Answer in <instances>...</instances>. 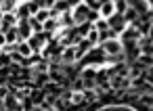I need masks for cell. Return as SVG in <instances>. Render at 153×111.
Returning <instances> with one entry per match:
<instances>
[{
  "label": "cell",
  "mask_w": 153,
  "mask_h": 111,
  "mask_svg": "<svg viewBox=\"0 0 153 111\" xmlns=\"http://www.w3.org/2000/svg\"><path fill=\"white\" fill-rule=\"evenodd\" d=\"M101 48L107 57H113V55H120L124 50V44L117 40V38H109V40H103L101 42Z\"/></svg>",
  "instance_id": "1"
},
{
  "label": "cell",
  "mask_w": 153,
  "mask_h": 111,
  "mask_svg": "<svg viewBox=\"0 0 153 111\" xmlns=\"http://www.w3.org/2000/svg\"><path fill=\"white\" fill-rule=\"evenodd\" d=\"M88 4L86 2H78L76 4V9H74V13H71V17H74V23L76 25H82V23H86V19H88Z\"/></svg>",
  "instance_id": "2"
},
{
  "label": "cell",
  "mask_w": 153,
  "mask_h": 111,
  "mask_svg": "<svg viewBox=\"0 0 153 111\" xmlns=\"http://www.w3.org/2000/svg\"><path fill=\"white\" fill-rule=\"evenodd\" d=\"M99 13H101V17H103V19H111V17L117 13V9H115V2H111V0H105V2H101V7H99Z\"/></svg>",
  "instance_id": "3"
},
{
  "label": "cell",
  "mask_w": 153,
  "mask_h": 111,
  "mask_svg": "<svg viewBox=\"0 0 153 111\" xmlns=\"http://www.w3.org/2000/svg\"><path fill=\"white\" fill-rule=\"evenodd\" d=\"M76 59H78V57H76V46H74V44L65 46L63 53H61V61H63V63H74Z\"/></svg>",
  "instance_id": "4"
},
{
  "label": "cell",
  "mask_w": 153,
  "mask_h": 111,
  "mask_svg": "<svg viewBox=\"0 0 153 111\" xmlns=\"http://www.w3.org/2000/svg\"><path fill=\"white\" fill-rule=\"evenodd\" d=\"M86 40H88L92 46H94V44H99V42H101V32H99L94 25H90V27L86 30Z\"/></svg>",
  "instance_id": "5"
},
{
  "label": "cell",
  "mask_w": 153,
  "mask_h": 111,
  "mask_svg": "<svg viewBox=\"0 0 153 111\" xmlns=\"http://www.w3.org/2000/svg\"><path fill=\"white\" fill-rule=\"evenodd\" d=\"M17 50H19V55L25 57V59L32 57V53H34V48H32V44H30L27 40H19V42H17Z\"/></svg>",
  "instance_id": "6"
},
{
  "label": "cell",
  "mask_w": 153,
  "mask_h": 111,
  "mask_svg": "<svg viewBox=\"0 0 153 111\" xmlns=\"http://www.w3.org/2000/svg\"><path fill=\"white\" fill-rule=\"evenodd\" d=\"M103 111H134V107L132 105H124V103H115V105H103L101 107Z\"/></svg>",
  "instance_id": "7"
},
{
  "label": "cell",
  "mask_w": 153,
  "mask_h": 111,
  "mask_svg": "<svg viewBox=\"0 0 153 111\" xmlns=\"http://www.w3.org/2000/svg\"><path fill=\"white\" fill-rule=\"evenodd\" d=\"M84 98L86 103H94L99 98V88H84Z\"/></svg>",
  "instance_id": "8"
},
{
  "label": "cell",
  "mask_w": 153,
  "mask_h": 111,
  "mask_svg": "<svg viewBox=\"0 0 153 111\" xmlns=\"http://www.w3.org/2000/svg\"><path fill=\"white\" fill-rule=\"evenodd\" d=\"M34 17H36L38 21H42V23H44L46 19H51V9H40V11H36V13H34Z\"/></svg>",
  "instance_id": "9"
},
{
  "label": "cell",
  "mask_w": 153,
  "mask_h": 111,
  "mask_svg": "<svg viewBox=\"0 0 153 111\" xmlns=\"http://www.w3.org/2000/svg\"><path fill=\"white\" fill-rule=\"evenodd\" d=\"M13 7H15V0H0V11L2 13H9Z\"/></svg>",
  "instance_id": "10"
},
{
  "label": "cell",
  "mask_w": 153,
  "mask_h": 111,
  "mask_svg": "<svg viewBox=\"0 0 153 111\" xmlns=\"http://www.w3.org/2000/svg\"><path fill=\"white\" fill-rule=\"evenodd\" d=\"M46 71H51V65H48L46 61L36 63V73H46Z\"/></svg>",
  "instance_id": "11"
},
{
  "label": "cell",
  "mask_w": 153,
  "mask_h": 111,
  "mask_svg": "<svg viewBox=\"0 0 153 111\" xmlns=\"http://www.w3.org/2000/svg\"><path fill=\"white\" fill-rule=\"evenodd\" d=\"M42 25H44V32H53V30L57 27V21H55V19L51 17V19H46V21H44Z\"/></svg>",
  "instance_id": "12"
},
{
  "label": "cell",
  "mask_w": 153,
  "mask_h": 111,
  "mask_svg": "<svg viewBox=\"0 0 153 111\" xmlns=\"http://www.w3.org/2000/svg\"><path fill=\"white\" fill-rule=\"evenodd\" d=\"M7 42H9V40H7V34H4L2 30H0V48H2V46H7Z\"/></svg>",
  "instance_id": "13"
},
{
  "label": "cell",
  "mask_w": 153,
  "mask_h": 111,
  "mask_svg": "<svg viewBox=\"0 0 153 111\" xmlns=\"http://www.w3.org/2000/svg\"><path fill=\"white\" fill-rule=\"evenodd\" d=\"M0 109H4V98L0 96Z\"/></svg>",
  "instance_id": "14"
},
{
  "label": "cell",
  "mask_w": 153,
  "mask_h": 111,
  "mask_svg": "<svg viewBox=\"0 0 153 111\" xmlns=\"http://www.w3.org/2000/svg\"><path fill=\"white\" fill-rule=\"evenodd\" d=\"M111 2H120V0H111Z\"/></svg>",
  "instance_id": "15"
},
{
  "label": "cell",
  "mask_w": 153,
  "mask_h": 111,
  "mask_svg": "<svg viewBox=\"0 0 153 111\" xmlns=\"http://www.w3.org/2000/svg\"><path fill=\"white\" fill-rule=\"evenodd\" d=\"M99 2H105V0H99Z\"/></svg>",
  "instance_id": "16"
}]
</instances>
